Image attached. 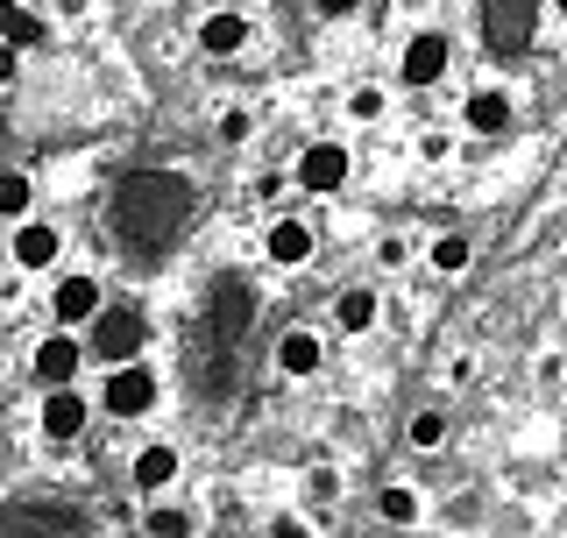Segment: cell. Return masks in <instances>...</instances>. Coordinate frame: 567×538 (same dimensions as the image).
<instances>
[{
    "label": "cell",
    "mask_w": 567,
    "mask_h": 538,
    "mask_svg": "<svg viewBox=\"0 0 567 538\" xmlns=\"http://www.w3.org/2000/svg\"><path fill=\"white\" fill-rule=\"evenodd\" d=\"M468 128H475V135H504V128H511V100L496 93V85L468 93Z\"/></svg>",
    "instance_id": "ac0fdd59"
},
{
    "label": "cell",
    "mask_w": 567,
    "mask_h": 538,
    "mask_svg": "<svg viewBox=\"0 0 567 538\" xmlns=\"http://www.w3.org/2000/svg\"><path fill=\"white\" fill-rule=\"evenodd\" d=\"M312 8L327 14V22H341V14H354V8H362V0H312Z\"/></svg>",
    "instance_id": "1f68e13d"
},
{
    "label": "cell",
    "mask_w": 567,
    "mask_h": 538,
    "mask_svg": "<svg viewBox=\"0 0 567 538\" xmlns=\"http://www.w3.org/2000/svg\"><path fill=\"white\" fill-rule=\"evenodd\" d=\"M248 327H256V291H248L241 269H227V277H213V291L199 304V340H206L213 354H227V369H235Z\"/></svg>",
    "instance_id": "7a4b0ae2"
},
{
    "label": "cell",
    "mask_w": 567,
    "mask_h": 538,
    "mask_svg": "<svg viewBox=\"0 0 567 538\" xmlns=\"http://www.w3.org/2000/svg\"><path fill=\"white\" fill-rule=\"evenodd\" d=\"M277 369L306 383V375L327 369V340H319L312 327H284V333H277Z\"/></svg>",
    "instance_id": "4fadbf2b"
},
{
    "label": "cell",
    "mask_w": 567,
    "mask_h": 538,
    "mask_svg": "<svg viewBox=\"0 0 567 538\" xmlns=\"http://www.w3.org/2000/svg\"><path fill=\"white\" fill-rule=\"evenodd\" d=\"M447 149H454V142L440 135V128H433V135H419V156H425V164H440V156H447Z\"/></svg>",
    "instance_id": "f546056e"
},
{
    "label": "cell",
    "mask_w": 567,
    "mask_h": 538,
    "mask_svg": "<svg viewBox=\"0 0 567 538\" xmlns=\"http://www.w3.org/2000/svg\"><path fill=\"white\" fill-rule=\"evenodd\" d=\"M248 135H256V114H248V106H227V114H220V142L235 149V142H248Z\"/></svg>",
    "instance_id": "cb8c5ba5"
},
{
    "label": "cell",
    "mask_w": 567,
    "mask_h": 538,
    "mask_svg": "<svg viewBox=\"0 0 567 538\" xmlns=\"http://www.w3.org/2000/svg\"><path fill=\"white\" fill-rule=\"evenodd\" d=\"M100 277H85V269H79V277H58V291H50V319H58V327H85V319H93L100 312Z\"/></svg>",
    "instance_id": "7c38bea8"
},
{
    "label": "cell",
    "mask_w": 567,
    "mask_h": 538,
    "mask_svg": "<svg viewBox=\"0 0 567 538\" xmlns=\"http://www.w3.org/2000/svg\"><path fill=\"white\" fill-rule=\"evenodd\" d=\"M419 489H412V482H390V489H377V517H383V525H419Z\"/></svg>",
    "instance_id": "d6986e66"
},
{
    "label": "cell",
    "mask_w": 567,
    "mask_h": 538,
    "mask_svg": "<svg viewBox=\"0 0 567 538\" xmlns=\"http://www.w3.org/2000/svg\"><path fill=\"white\" fill-rule=\"evenodd\" d=\"M150 348V319L135 312V304H106L100 298V312L85 319V354H93V362H135V354Z\"/></svg>",
    "instance_id": "3957f363"
},
{
    "label": "cell",
    "mask_w": 567,
    "mask_h": 538,
    "mask_svg": "<svg viewBox=\"0 0 567 538\" xmlns=\"http://www.w3.org/2000/svg\"><path fill=\"white\" fill-rule=\"evenodd\" d=\"M85 418H93V404H85L71 383H50V397H43V433H50V439H79Z\"/></svg>",
    "instance_id": "5bb4252c"
},
{
    "label": "cell",
    "mask_w": 567,
    "mask_h": 538,
    "mask_svg": "<svg viewBox=\"0 0 567 538\" xmlns=\"http://www.w3.org/2000/svg\"><path fill=\"white\" fill-rule=\"evenodd\" d=\"M539 8L546 0H483V43H489V58H525L532 50V35H539Z\"/></svg>",
    "instance_id": "277c9868"
},
{
    "label": "cell",
    "mask_w": 567,
    "mask_h": 538,
    "mask_svg": "<svg viewBox=\"0 0 567 538\" xmlns=\"http://www.w3.org/2000/svg\"><path fill=\"white\" fill-rule=\"evenodd\" d=\"M256 199H262V206H277V199H284V177H277V170H262V177H256Z\"/></svg>",
    "instance_id": "4dcf8cb0"
},
{
    "label": "cell",
    "mask_w": 567,
    "mask_h": 538,
    "mask_svg": "<svg viewBox=\"0 0 567 538\" xmlns=\"http://www.w3.org/2000/svg\"><path fill=\"white\" fill-rule=\"evenodd\" d=\"M447 64H454V43H447L440 29H419L412 43H404V58H398V85L425 93V85H440V79H447Z\"/></svg>",
    "instance_id": "8992f818"
},
{
    "label": "cell",
    "mask_w": 567,
    "mask_h": 538,
    "mask_svg": "<svg viewBox=\"0 0 567 538\" xmlns=\"http://www.w3.org/2000/svg\"><path fill=\"white\" fill-rule=\"evenodd\" d=\"M560 369H567V362H560V348H546V354H539V369H532V375H539V383L554 390V383H560Z\"/></svg>",
    "instance_id": "f1b7e54d"
},
{
    "label": "cell",
    "mask_w": 567,
    "mask_h": 538,
    "mask_svg": "<svg viewBox=\"0 0 567 538\" xmlns=\"http://www.w3.org/2000/svg\"><path fill=\"white\" fill-rule=\"evenodd\" d=\"M58 14H64V22H85V14H93V0H58Z\"/></svg>",
    "instance_id": "d6a6232c"
},
{
    "label": "cell",
    "mask_w": 567,
    "mask_h": 538,
    "mask_svg": "<svg viewBox=\"0 0 567 538\" xmlns=\"http://www.w3.org/2000/svg\"><path fill=\"white\" fill-rule=\"evenodd\" d=\"M404 262H412V241H404V235H383L377 241V269H404Z\"/></svg>",
    "instance_id": "4316f807"
},
{
    "label": "cell",
    "mask_w": 567,
    "mask_h": 538,
    "mask_svg": "<svg viewBox=\"0 0 567 538\" xmlns=\"http://www.w3.org/2000/svg\"><path fill=\"white\" fill-rule=\"evenodd\" d=\"M29 206H35V177H29V170H0V220L14 227Z\"/></svg>",
    "instance_id": "7402d4cb"
},
{
    "label": "cell",
    "mask_w": 567,
    "mask_h": 538,
    "mask_svg": "<svg viewBox=\"0 0 567 538\" xmlns=\"http://www.w3.org/2000/svg\"><path fill=\"white\" fill-rule=\"evenodd\" d=\"M220 8H235V0H220Z\"/></svg>",
    "instance_id": "836d02e7"
},
{
    "label": "cell",
    "mask_w": 567,
    "mask_h": 538,
    "mask_svg": "<svg viewBox=\"0 0 567 538\" xmlns=\"http://www.w3.org/2000/svg\"><path fill=\"white\" fill-rule=\"evenodd\" d=\"M354 156L341 149V142H312L306 156H298V192H312V199H333V192L348 185Z\"/></svg>",
    "instance_id": "52a82bcc"
},
{
    "label": "cell",
    "mask_w": 567,
    "mask_h": 538,
    "mask_svg": "<svg viewBox=\"0 0 567 538\" xmlns=\"http://www.w3.org/2000/svg\"><path fill=\"white\" fill-rule=\"evenodd\" d=\"M0 43H14V50H35V43H43V22H35L29 8H14V0H0Z\"/></svg>",
    "instance_id": "44dd1931"
},
{
    "label": "cell",
    "mask_w": 567,
    "mask_h": 538,
    "mask_svg": "<svg viewBox=\"0 0 567 538\" xmlns=\"http://www.w3.org/2000/svg\"><path fill=\"white\" fill-rule=\"evenodd\" d=\"M425 262H433L440 277H461V269L475 262V241H468V235H433V248H425Z\"/></svg>",
    "instance_id": "ffe728a7"
},
{
    "label": "cell",
    "mask_w": 567,
    "mask_h": 538,
    "mask_svg": "<svg viewBox=\"0 0 567 538\" xmlns=\"http://www.w3.org/2000/svg\"><path fill=\"white\" fill-rule=\"evenodd\" d=\"M383 106H390L383 85H354V93H348V121H362V128H369V121H383Z\"/></svg>",
    "instance_id": "603a6c76"
},
{
    "label": "cell",
    "mask_w": 567,
    "mask_h": 538,
    "mask_svg": "<svg viewBox=\"0 0 567 538\" xmlns=\"http://www.w3.org/2000/svg\"><path fill=\"white\" fill-rule=\"evenodd\" d=\"M128 482H135L142 496H164L171 482H177V446H164V439H156V446H142V454L128 461Z\"/></svg>",
    "instance_id": "2e32d148"
},
{
    "label": "cell",
    "mask_w": 567,
    "mask_h": 538,
    "mask_svg": "<svg viewBox=\"0 0 567 538\" xmlns=\"http://www.w3.org/2000/svg\"><path fill=\"white\" fill-rule=\"evenodd\" d=\"M377 312H383V304H377V291H362V283H348V291L333 298V319H341V333H348V340L377 327Z\"/></svg>",
    "instance_id": "e0dca14e"
},
{
    "label": "cell",
    "mask_w": 567,
    "mask_h": 538,
    "mask_svg": "<svg viewBox=\"0 0 567 538\" xmlns=\"http://www.w3.org/2000/svg\"><path fill=\"white\" fill-rule=\"evenodd\" d=\"M447 439V418H440V411H419L412 418V446H440Z\"/></svg>",
    "instance_id": "484cf974"
},
{
    "label": "cell",
    "mask_w": 567,
    "mask_h": 538,
    "mask_svg": "<svg viewBox=\"0 0 567 538\" xmlns=\"http://www.w3.org/2000/svg\"><path fill=\"white\" fill-rule=\"evenodd\" d=\"M199 50L206 58H235V50H248V14L241 8H213L199 22Z\"/></svg>",
    "instance_id": "9a60e30c"
},
{
    "label": "cell",
    "mask_w": 567,
    "mask_h": 538,
    "mask_svg": "<svg viewBox=\"0 0 567 538\" xmlns=\"http://www.w3.org/2000/svg\"><path fill=\"white\" fill-rule=\"evenodd\" d=\"M35 383H79V369H85V340H71V327H58L50 340H35Z\"/></svg>",
    "instance_id": "30bf717a"
},
{
    "label": "cell",
    "mask_w": 567,
    "mask_h": 538,
    "mask_svg": "<svg viewBox=\"0 0 567 538\" xmlns=\"http://www.w3.org/2000/svg\"><path fill=\"white\" fill-rule=\"evenodd\" d=\"M50 531H93L79 510H58V504H8L0 510V538H50Z\"/></svg>",
    "instance_id": "ba28073f"
},
{
    "label": "cell",
    "mask_w": 567,
    "mask_h": 538,
    "mask_svg": "<svg viewBox=\"0 0 567 538\" xmlns=\"http://www.w3.org/2000/svg\"><path fill=\"white\" fill-rule=\"evenodd\" d=\"M64 256V227H50V220H14V269H58Z\"/></svg>",
    "instance_id": "8fae6325"
},
{
    "label": "cell",
    "mask_w": 567,
    "mask_h": 538,
    "mask_svg": "<svg viewBox=\"0 0 567 538\" xmlns=\"http://www.w3.org/2000/svg\"><path fill=\"white\" fill-rule=\"evenodd\" d=\"M142 531H156V538H185V531H192V517H185V510H150V517H142Z\"/></svg>",
    "instance_id": "d4e9b609"
},
{
    "label": "cell",
    "mask_w": 567,
    "mask_h": 538,
    "mask_svg": "<svg viewBox=\"0 0 567 538\" xmlns=\"http://www.w3.org/2000/svg\"><path fill=\"white\" fill-rule=\"evenodd\" d=\"M14 79H22V50H14V43H0V93H8Z\"/></svg>",
    "instance_id": "83f0119b"
},
{
    "label": "cell",
    "mask_w": 567,
    "mask_h": 538,
    "mask_svg": "<svg viewBox=\"0 0 567 538\" xmlns=\"http://www.w3.org/2000/svg\"><path fill=\"white\" fill-rule=\"evenodd\" d=\"M156 397H164V383H156V369H142V354L135 362H114L106 369V383H100V411L106 418H150L156 411Z\"/></svg>",
    "instance_id": "5b68a950"
},
{
    "label": "cell",
    "mask_w": 567,
    "mask_h": 538,
    "mask_svg": "<svg viewBox=\"0 0 567 538\" xmlns=\"http://www.w3.org/2000/svg\"><path fill=\"white\" fill-rule=\"evenodd\" d=\"M262 256H270V262H284V269L312 262V256H319V235H312V220H298V213H277V220L262 227Z\"/></svg>",
    "instance_id": "9c48e42d"
},
{
    "label": "cell",
    "mask_w": 567,
    "mask_h": 538,
    "mask_svg": "<svg viewBox=\"0 0 567 538\" xmlns=\"http://www.w3.org/2000/svg\"><path fill=\"white\" fill-rule=\"evenodd\" d=\"M192 206H199V185L185 170H128L114 185V199H106V235L135 262H156L192 227Z\"/></svg>",
    "instance_id": "6da1fadb"
}]
</instances>
